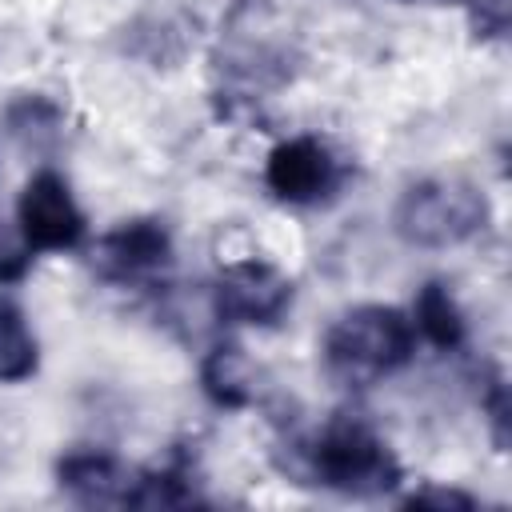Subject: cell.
Segmentation results:
<instances>
[{"mask_svg":"<svg viewBox=\"0 0 512 512\" xmlns=\"http://www.w3.org/2000/svg\"><path fill=\"white\" fill-rule=\"evenodd\" d=\"M416 356V328L392 304H360L332 320L324 332V364L336 380L368 388L400 372Z\"/></svg>","mask_w":512,"mask_h":512,"instance_id":"cell-1","label":"cell"},{"mask_svg":"<svg viewBox=\"0 0 512 512\" xmlns=\"http://www.w3.org/2000/svg\"><path fill=\"white\" fill-rule=\"evenodd\" d=\"M304 468L316 484L344 496H384L400 484V460L388 440L360 416H332L308 444Z\"/></svg>","mask_w":512,"mask_h":512,"instance_id":"cell-2","label":"cell"},{"mask_svg":"<svg viewBox=\"0 0 512 512\" xmlns=\"http://www.w3.org/2000/svg\"><path fill=\"white\" fill-rule=\"evenodd\" d=\"M392 220L412 248H456L488 228V200L468 180H420L400 196Z\"/></svg>","mask_w":512,"mask_h":512,"instance_id":"cell-3","label":"cell"},{"mask_svg":"<svg viewBox=\"0 0 512 512\" xmlns=\"http://www.w3.org/2000/svg\"><path fill=\"white\" fill-rule=\"evenodd\" d=\"M16 224H20V244L32 256L36 252H72L88 232V220H84L68 180L52 168L32 172L28 184L20 188Z\"/></svg>","mask_w":512,"mask_h":512,"instance_id":"cell-4","label":"cell"},{"mask_svg":"<svg viewBox=\"0 0 512 512\" xmlns=\"http://www.w3.org/2000/svg\"><path fill=\"white\" fill-rule=\"evenodd\" d=\"M344 160L320 140V136H288L268 152L264 184L280 204L312 208L340 192L344 184Z\"/></svg>","mask_w":512,"mask_h":512,"instance_id":"cell-5","label":"cell"},{"mask_svg":"<svg viewBox=\"0 0 512 512\" xmlns=\"http://www.w3.org/2000/svg\"><path fill=\"white\" fill-rule=\"evenodd\" d=\"M292 280L268 260H236L212 284V316L220 324L272 328L292 308Z\"/></svg>","mask_w":512,"mask_h":512,"instance_id":"cell-6","label":"cell"},{"mask_svg":"<svg viewBox=\"0 0 512 512\" xmlns=\"http://www.w3.org/2000/svg\"><path fill=\"white\" fill-rule=\"evenodd\" d=\"M92 268L108 284L140 288L172 268V232L164 228V220H152V216L124 220L96 240Z\"/></svg>","mask_w":512,"mask_h":512,"instance_id":"cell-7","label":"cell"},{"mask_svg":"<svg viewBox=\"0 0 512 512\" xmlns=\"http://www.w3.org/2000/svg\"><path fill=\"white\" fill-rule=\"evenodd\" d=\"M56 484L68 500L84 508H124L132 500L136 472L100 448H72L56 460Z\"/></svg>","mask_w":512,"mask_h":512,"instance_id":"cell-8","label":"cell"},{"mask_svg":"<svg viewBox=\"0 0 512 512\" xmlns=\"http://www.w3.org/2000/svg\"><path fill=\"white\" fill-rule=\"evenodd\" d=\"M412 328H416L420 340H428V344L440 348V352H456V348L468 340V320H464L456 296H452L440 280H428V284L416 292Z\"/></svg>","mask_w":512,"mask_h":512,"instance_id":"cell-9","label":"cell"},{"mask_svg":"<svg viewBox=\"0 0 512 512\" xmlns=\"http://www.w3.org/2000/svg\"><path fill=\"white\" fill-rule=\"evenodd\" d=\"M184 504H200V496H196V472H192V460L188 456L176 452L168 464L148 468V472H136L128 508H184Z\"/></svg>","mask_w":512,"mask_h":512,"instance_id":"cell-10","label":"cell"},{"mask_svg":"<svg viewBox=\"0 0 512 512\" xmlns=\"http://www.w3.org/2000/svg\"><path fill=\"white\" fill-rule=\"evenodd\" d=\"M200 388L216 408H248L252 404V384H248V364L236 344H216L200 360Z\"/></svg>","mask_w":512,"mask_h":512,"instance_id":"cell-11","label":"cell"},{"mask_svg":"<svg viewBox=\"0 0 512 512\" xmlns=\"http://www.w3.org/2000/svg\"><path fill=\"white\" fill-rule=\"evenodd\" d=\"M40 368V344L8 296H0V384H20Z\"/></svg>","mask_w":512,"mask_h":512,"instance_id":"cell-12","label":"cell"},{"mask_svg":"<svg viewBox=\"0 0 512 512\" xmlns=\"http://www.w3.org/2000/svg\"><path fill=\"white\" fill-rule=\"evenodd\" d=\"M8 124H12L16 136H56V128H60V108L48 104L44 96H24V100L12 104Z\"/></svg>","mask_w":512,"mask_h":512,"instance_id":"cell-13","label":"cell"},{"mask_svg":"<svg viewBox=\"0 0 512 512\" xmlns=\"http://www.w3.org/2000/svg\"><path fill=\"white\" fill-rule=\"evenodd\" d=\"M468 16L480 40H500L508 32V0H468Z\"/></svg>","mask_w":512,"mask_h":512,"instance_id":"cell-14","label":"cell"},{"mask_svg":"<svg viewBox=\"0 0 512 512\" xmlns=\"http://www.w3.org/2000/svg\"><path fill=\"white\" fill-rule=\"evenodd\" d=\"M484 412H488V424H492V440L496 448H508V388L500 376L488 380V392H484Z\"/></svg>","mask_w":512,"mask_h":512,"instance_id":"cell-15","label":"cell"},{"mask_svg":"<svg viewBox=\"0 0 512 512\" xmlns=\"http://www.w3.org/2000/svg\"><path fill=\"white\" fill-rule=\"evenodd\" d=\"M408 508H476V500L472 496H464V492H456V488H420V492H412L408 500H404Z\"/></svg>","mask_w":512,"mask_h":512,"instance_id":"cell-16","label":"cell"}]
</instances>
